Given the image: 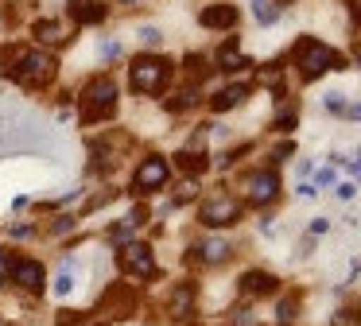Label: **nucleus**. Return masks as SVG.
Wrapping results in <instances>:
<instances>
[{"label":"nucleus","instance_id":"f257e3e1","mask_svg":"<svg viewBox=\"0 0 361 326\" xmlns=\"http://www.w3.org/2000/svg\"><path fill=\"white\" fill-rule=\"evenodd\" d=\"M291 62L299 66V78H303V82H314V78H322L326 70H345L342 54H334L326 43H319V39H311V35H303L291 47Z\"/></svg>","mask_w":361,"mask_h":326},{"label":"nucleus","instance_id":"f03ea898","mask_svg":"<svg viewBox=\"0 0 361 326\" xmlns=\"http://www.w3.org/2000/svg\"><path fill=\"white\" fill-rule=\"evenodd\" d=\"M117 113V82L109 74H97L86 82L82 90V121L97 124V121H109Z\"/></svg>","mask_w":361,"mask_h":326},{"label":"nucleus","instance_id":"7ed1b4c3","mask_svg":"<svg viewBox=\"0 0 361 326\" xmlns=\"http://www.w3.org/2000/svg\"><path fill=\"white\" fill-rule=\"evenodd\" d=\"M171 82V62L159 59V54H140L128 66V85L136 93H164Z\"/></svg>","mask_w":361,"mask_h":326},{"label":"nucleus","instance_id":"20e7f679","mask_svg":"<svg viewBox=\"0 0 361 326\" xmlns=\"http://www.w3.org/2000/svg\"><path fill=\"white\" fill-rule=\"evenodd\" d=\"M241 210H245L241 198H233V194L218 191L210 202H202V210H198V222H202L206 229H229V225L241 222Z\"/></svg>","mask_w":361,"mask_h":326},{"label":"nucleus","instance_id":"39448f33","mask_svg":"<svg viewBox=\"0 0 361 326\" xmlns=\"http://www.w3.org/2000/svg\"><path fill=\"white\" fill-rule=\"evenodd\" d=\"M24 85H47L59 74V62L51 51H20V70H8Z\"/></svg>","mask_w":361,"mask_h":326},{"label":"nucleus","instance_id":"423d86ee","mask_svg":"<svg viewBox=\"0 0 361 326\" xmlns=\"http://www.w3.org/2000/svg\"><path fill=\"white\" fill-rule=\"evenodd\" d=\"M280 191V175L272 167H260V171H249L245 175V202L249 206H268Z\"/></svg>","mask_w":361,"mask_h":326},{"label":"nucleus","instance_id":"0eeeda50","mask_svg":"<svg viewBox=\"0 0 361 326\" xmlns=\"http://www.w3.org/2000/svg\"><path fill=\"white\" fill-rule=\"evenodd\" d=\"M167 159L164 155H148V159L136 167V175H133V191L136 194H152V191H159V186L167 183Z\"/></svg>","mask_w":361,"mask_h":326},{"label":"nucleus","instance_id":"6e6552de","mask_svg":"<svg viewBox=\"0 0 361 326\" xmlns=\"http://www.w3.org/2000/svg\"><path fill=\"white\" fill-rule=\"evenodd\" d=\"M237 287H241V295H249V299H260V295L280 291V279H276L272 272H264V268H249L241 279H237Z\"/></svg>","mask_w":361,"mask_h":326},{"label":"nucleus","instance_id":"1a4fd4ad","mask_svg":"<svg viewBox=\"0 0 361 326\" xmlns=\"http://www.w3.org/2000/svg\"><path fill=\"white\" fill-rule=\"evenodd\" d=\"M117 264L125 272H133V276H140V279H148L152 272H156V256H152L148 245H128L125 253L117 256Z\"/></svg>","mask_w":361,"mask_h":326},{"label":"nucleus","instance_id":"9d476101","mask_svg":"<svg viewBox=\"0 0 361 326\" xmlns=\"http://www.w3.org/2000/svg\"><path fill=\"white\" fill-rule=\"evenodd\" d=\"M12 284L24 287V291H43V264L39 260H27V256H16L12 264Z\"/></svg>","mask_w":361,"mask_h":326},{"label":"nucleus","instance_id":"9b49d317","mask_svg":"<svg viewBox=\"0 0 361 326\" xmlns=\"http://www.w3.org/2000/svg\"><path fill=\"white\" fill-rule=\"evenodd\" d=\"M198 23L210 31H229L237 23V8L233 4H206L202 12H198Z\"/></svg>","mask_w":361,"mask_h":326},{"label":"nucleus","instance_id":"f8f14e48","mask_svg":"<svg viewBox=\"0 0 361 326\" xmlns=\"http://www.w3.org/2000/svg\"><path fill=\"white\" fill-rule=\"evenodd\" d=\"M167 315L171 318H190L195 315V284H190V279L175 284L171 299H167Z\"/></svg>","mask_w":361,"mask_h":326},{"label":"nucleus","instance_id":"ddd939ff","mask_svg":"<svg viewBox=\"0 0 361 326\" xmlns=\"http://www.w3.org/2000/svg\"><path fill=\"white\" fill-rule=\"evenodd\" d=\"M252 66L249 54H241V47H237V39H226L218 51V70H226V74H237V70Z\"/></svg>","mask_w":361,"mask_h":326},{"label":"nucleus","instance_id":"4468645a","mask_svg":"<svg viewBox=\"0 0 361 326\" xmlns=\"http://www.w3.org/2000/svg\"><path fill=\"white\" fill-rule=\"evenodd\" d=\"M245 97H249V85H226L221 93H214V97H210V109H214V113H226V109H237Z\"/></svg>","mask_w":361,"mask_h":326},{"label":"nucleus","instance_id":"2eb2a0df","mask_svg":"<svg viewBox=\"0 0 361 326\" xmlns=\"http://www.w3.org/2000/svg\"><path fill=\"white\" fill-rule=\"evenodd\" d=\"M195 253H198V264H226L233 248H229L226 241H206V245L195 248Z\"/></svg>","mask_w":361,"mask_h":326},{"label":"nucleus","instance_id":"dca6fc26","mask_svg":"<svg viewBox=\"0 0 361 326\" xmlns=\"http://www.w3.org/2000/svg\"><path fill=\"white\" fill-rule=\"evenodd\" d=\"M175 163H179L187 175H202V171L210 167V155H206V152H190V147H187V152L175 155Z\"/></svg>","mask_w":361,"mask_h":326},{"label":"nucleus","instance_id":"f3484780","mask_svg":"<svg viewBox=\"0 0 361 326\" xmlns=\"http://www.w3.org/2000/svg\"><path fill=\"white\" fill-rule=\"evenodd\" d=\"M74 16H78V23H102L105 20V4H97V0L82 4V0H74Z\"/></svg>","mask_w":361,"mask_h":326},{"label":"nucleus","instance_id":"a211bd4d","mask_svg":"<svg viewBox=\"0 0 361 326\" xmlns=\"http://www.w3.org/2000/svg\"><path fill=\"white\" fill-rule=\"evenodd\" d=\"M35 35H39V43H59V39H63V23L59 20H39L35 23Z\"/></svg>","mask_w":361,"mask_h":326},{"label":"nucleus","instance_id":"6ab92c4d","mask_svg":"<svg viewBox=\"0 0 361 326\" xmlns=\"http://www.w3.org/2000/svg\"><path fill=\"white\" fill-rule=\"evenodd\" d=\"M190 105H198V90H183V93H175V97L167 101V109H171V113H187Z\"/></svg>","mask_w":361,"mask_h":326},{"label":"nucleus","instance_id":"aec40b11","mask_svg":"<svg viewBox=\"0 0 361 326\" xmlns=\"http://www.w3.org/2000/svg\"><path fill=\"white\" fill-rule=\"evenodd\" d=\"M295 310H299V299H295V295H291V299H280V307H276V322L288 326L291 318H295Z\"/></svg>","mask_w":361,"mask_h":326},{"label":"nucleus","instance_id":"412c9836","mask_svg":"<svg viewBox=\"0 0 361 326\" xmlns=\"http://www.w3.org/2000/svg\"><path fill=\"white\" fill-rule=\"evenodd\" d=\"M252 16H257V23H272L276 20L272 0H252Z\"/></svg>","mask_w":361,"mask_h":326},{"label":"nucleus","instance_id":"4be33fe9","mask_svg":"<svg viewBox=\"0 0 361 326\" xmlns=\"http://www.w3.org/2000/svg\"><path fill=\"white\" fill-rule=\"evenodd\" d=\"M206 70H210V66H206L202 54H187V74L190 78H206Z\"/></svg>","mask_w":361,"mask_h":326},{"label":"nucleus","instance_id":"5701e85b","mask_svg":"<svg viewBox=\"0 0 361 326\" xmlns=\"http://www.w3.org/2000/svg\"><path fill=\"white\" fill-rule=\"evenodd\" d=\"M295 121H299V116H295V109H283V113L276 116V124H272V128H276V132H291V128H295Z\"/></svg>","mask_w":361,"mask_h":326},{"label":"nucleus","instance_id":"b1692460","mask_svg":"<svg viewBox=\"0 0 361 326\" xmlns=\"http://www.w3.org/2000/svg\"><path fill=\"white\" fill-rule=\"evenodd\" d=\"M78 322H82V310L66 307V310H59V315H55V326H78Z\"/></svg>","mask_w":361,"mask_h":326},{"label":"nucleus","instance_id":"393cba45","mask_svg":"<svg viewBox=\"0 0 361 326\" xmlns=\"http://www.w3.org/2000/svg\"><path fill=\"white\" fill-rule=\"evenodd\" d=\"M140 43L144 47H159V43H164V31H159V28H140Z\"/></svg>","mask_w":361,"mask_h":326},{"label":"nucleus","instance_id":"a878e982","mask_svg":"<svg viewBox=\"0 0 361 326\" xmlns=\"http://www.w3.org/2000/svg\"><path fill=\"white\" fill-rule=\"evenodd\" d=\"M198 194V183L195 179H187V183H179V191H175V202H190Z\"/></svg>","mask_w":361,"mask_h":326},{"label":"nucleus","instance_id":"bb28decb","mask_svg":"<svg viewBox=\"0 0 361 326\" xmlns=\"http://www.w3.org/2000/svg\"><path fill=\"white\" fill-rule=\"evenodd\" d=\"M121 54H125V47H121L117 39H105L102 43V59H121Z\"/></svg>","mask_w":361,"mask_h":326},{"label":"nucleus","instance_id":"cd10ccee","mask_svg":"<svg viewBox=\"0 0 361 326\" xmlns=\"http://www.w3.org/2000/svg\"><path fill=\"white\" fill-rule=\"evenodd\" d=\"M233 326H257L252 310H249V307H237V310H233Z\"/></svg>","mask_w":361,"mask_h":326},{"label":"nucleus","instance_id":"c85d7f7f","mask_svg":"<svg viewBox=\"0 0 361 326\" xmlns=\"http://www.w3.org/2000/svg\"><path fill=\"white\" fill-rule=\"evenodd\" d=\"M12 264H16V256H8V253H0V284L12 276Z\"/></svg>","mask_w":361,"mask_h":326},{"label":"nucleus","instance_id":"c756f323","mask_svg":"<svg viewBox=\"0 0 361 326\" xmlns=\"http://www.w3.org/2000/svg\"><path fill=\"white\" fill-rule=\"evenodd\" d=\"M74 229V217H55V222H51V233H55V237H59V233H71Z\"/></svg>","mask_w":361,"mask_h":326},{"label":"nucleus","instance_id":"7c9ffc66","mask_svg":"<svg viewBox=\"0 0 361 326\" xmlns=\"http://www.w3.org/2000/svg\"><path fill=\"white\" fill-rule=\"evenodd\" d=\"M326 109H330V113H345V101H342V93H326Z\"/></svg>","mask_w":361,"mask_h":326},{"label":"nucleus","instance_id":"2f4dec72","mask_svg":"<svg viewBox=\"0 0 361 326\" xmlns=\"http://www.w3.org/2000/svg\"><path fill=\"white\" fill-rule=\"evenodd\" d=\"M291 152H295V144H280V147H276V152H272V159H288Z\"/></svg>","mask_w":361,"mask_h":326},{"label":"nucleus","instance_id":"473e14b6","mask_svg":"<svg viewBox=\"0 0 361 326\" xmlns=\"http://www.w3.org/2000/svg\"><path fill=\"white\" fill-rule=\"evenodd\" d=\"M326 229H330L326 217H314V222H311V233H314V237H319V233H326Z\"/></svg>","mask_w":361,"mask_h":326},{"label":"nucleus","instance_id":"72a5a7b5","mask_svg":"<svg viewBox=\"0 0 361 326\" xmlns=\"http://www.w3.org/2000/svg\"><path fill=\"white\" fill-rule=\"evenodd\" d=\"M353 194H357V186H353V183H342V186H338V198H353Z\"/></svg>","mask_w":361,"mask_h":326},{"label":"nucleus","instance_id":"f704fd0d","mask_svg":"<svg viewBox=\"0 0 361 326\" xmlns=\"http://www.w3.org/2000/svg\"><path fill=\"white\" fill-rule=\"evenodd\" d=\"M12 237H32V225H12Z\"/></svg>","mask_w":361,"mask_h":326},{"label":"nucleus","instance_id":"c9c22d12","mask_svg":"<svg viewBox=\"0 0 361 326\" xmlns=\"http://www.w3.org/2000/svg\"><path fill=\"white\" fill-rule=\"evenodd\" d=\"M319 183H322V186H326V183H334V171H330V167H322V171H319Z\"/></svg>","mask_w":361,"mask_h":326},{"label":"nucleus","instance_id":"e433bc0d","mask_svg":"<svg viewBox=\"0 0 361 326\" xmlns=\"http://www.w3.org/2000/svg\"><path fill=\"white\" fill-rule=\"evenodd\" d=\"M350 12H353V20L361 23V0H350Z\"/></svg>","mask_w":361,"mask_h":326},{"label":"nucleus","instance_id":"4c0bfd02","mask_svg":"<svg viewBox=\"0 0 361 326\" xmlns=\"http://www.w3.org/2000/svg\"><path fill=\"white\" fill-rule=\"evenodd\" d=\"M117 4H133V0H117Z\"/></svg>","mask_w":361,"mask_h":326}]
</instances>
